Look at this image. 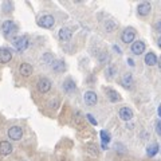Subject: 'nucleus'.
Returning a JSON list of instances; mask_svg holds the SVG:
<instances>
[{"instance_id": "nucleus-22", "label": "nucleus", "mask_w": 161, "mask_h": 161, "mask_svg": "<svg viewBox=\"0 0 161 161\" xmlns=\"http://www.w3.org/2000/svg\"><path fill=\"white\" fill-rule=\"evenodd\" d=\"M115 73H117V67L114 66V64H110V66L106 69V74H108V77H114L115 75Z\"/></svg>"}, {"instance_id": "nucleus-20", "label": "nucleus", "mask_w": 161, "mask_h": 161, "mask_svg": "<svg viewBox=\"0 0 161 161\" xmlns=\"http://www.w3.org/2000/svg\"><path fill=\"white\" fill-rule=\"evenodd\" d=\"M63 87H64V92L66 93H73L74 90H75V83H74V80L73 79H66L64 80V83H63Z\"/></svg>"}, {"instance_id": "nucleus-29", "label": "nucleus", "mask_w": 161, "mask_h": 161, "mask_svg": "<svg viewBox=\"0 0 161 161\" xmlns=\"http://www.w3.org/2000/svg\"><path fill=\"white\" fill-rule=\"evenodd\" d=\"M156 28H157V31L161 34V20H158V22H157V26H156Z\"/></svg>"}, {"instance_id": "nucleus-7", "label": "nucleus", "mask_w": 161, "mask_h": 161, "mask_svg": "<svg viewBox=\"0 0 161 161\" xmlns=\"http://www.w3.org/2000/svg\"><path fill=\"white\" fill-rule=\"evenodd\" d=\"M83 98H85V103H86L87 106H94L98 101L97 94H95L94 92H86L83 95Z\"/></svg>"}, {"instance_id": "nucleus-23", "label": "nucleus", "mask_w": 161, "mask_h": 161, "mask_svg": "<svg viewBox=\"0 0 161 161\" xmlns=\"http://www.w3.org/2000/svg\"><path fill=\"white\" fill-rule=\"evenodd\" d=\"M87 149L90 150L92 154H98V148L95 145H87Z\"/></svg>"}, {"instance_id": "nucleus-26", "label": "nucleus", "mask_w": 161, "mask_h": 161, "mask_svg": "<svg viewBox=\"0 0 161 161\" xmlns=\"http://www.w3.org/2000/svg\"><path fill=\"white\" fill-rule=\"evenodd\" d=\"M87 119L90 121V124H93V125H94V126H95V125H97V121H95V118L93 117L92 114H87Z\"/></svg>"}, {"instance_id": "nucleus-27", "label": "nucleus", "mask_w": 161, "mask_h": 161, "mask_svg": "<svg viewBox=\"0 0 161 161\" xmlns=\"http://www.w3.org/2000/svg\"><path fill=\"white\" fill-rule=\"evenodd\" d=\"M4 8H6V11H8V9L9 8H12V4L11 3H6V4H4V6H3Z\"/></svg>"}, {"instance_id": "nucleus-3", "label": "nucleus", "mask_w": 161, "mask_h": 161, "mask_svg": "<svg viewBox=\"0 0 161 161\" xmlns=\"http://www.w3.org/2000/svg\"><path fill=\"white\" fill-rule=\"evenodd\" d=\"M51 80H50L48 78H42V79H39L38 80V83H36V89H38V92L39 93H48L50 92V89H51Z\"/></svg>"}, {"instance_id": "nucleus-15", "label": "nucleus", "mask_w": 161, "mask_h": 161, "mask_svg": "<svg viewBox=\"0 0 161 161\" xmlns=\"http://www.w3.org/2000/svg\"><path fill=\"white\" fill-rule=\"evenodd\" d=\"M51 66H53V70L54 71H57V73H63L64 70H66V63L63 62V60H54V62L51 63Z\"/></svg>"}, {"instance_id": "nucleus-24", "label": "nucleus", "mask_w": 161, "mask_h": 161, "mask_svg": "<svg viewBox=\"0 0 161 161\" xmlns=\"http://www.w3.org/2000/svg\"><path fill=\"white\" fill-rule=\"evenodd\" d=\"M114 27H115V23H113V22H106L105 23V28H106L108 31H112Z\"/></svg>"}, {"instance_id": "nucleus-18", "label": "nucleus", "mask_w": 161, "mask_h": 161, "mask_svg": "<svg viewBox=\"0 0 161 161\" xmlns=\"http://www.w3.org/2000/svg\"><path fill=\"white\" fill-rule=\"evenodd\" d=\"M99 136H101V141H102V148L106 149L108 148V144L110 142V134L106 132V130H101L99 132Z\"/></svg>"}, {"instance_id": "nucleus-8", "label": "nucleus", "mask_w": 161, "mask_h": 161, "mask_svg": "<svg viewBox=\"0 0 161 161\" xmlns=\"http://www.w3.org/2000/svg\"><path fill=\"white\" fill-rule=\"evenodd\" d=\"M150 9H152V6H150L149 2H142V3L138 4L137 12H138V15H141V16H147V15L150 12Z\"/></svg>"}, {"instance_id": "nucleus-33", "label": "nucleus", "mask_w": 161, "mask_h": 161, "mask_svg": "<svg viewBox=\"0 0 161 161\" xmlns=\"http://www.w3.org/2000/svg\"><path fill=\"white\" fill-rule=\"evenodd\" d=\"M114 50H115V51H117V53H121V50H119L117 46H114Z\"/></svg>"}, {"instance_id": "nucleus-32", "label": "nucleus", "mask_w": 161, "mask_h": 161, "mask_svg": "<svg viewBox=\"0 0 161 161\" xmlns=\"http://www.w3.org/2000/svg\"><path fill=\"white\" fill-rule=\"evenodd\" d=\"M157 44H158V47L161 48V36L158 38V40H157Z\"/></svg>"}, {"instance_id": "nucleus-30", "label": "nucleus", "mask_w": 161, "mask_h": 161, "mask_svg": "<svg viewBox=\"0 0 161 161\" xmlns=\"http://www.w3.org/2000/svg\"><path fill=\"white\" fill-rule=\"evenodd\" d=\"M157 113H158V117H160V119H161V105H160L158 109H157Z\"/></svg>"}, {"instance_id": "nucleus-16", "label": "nucleus", "mask_w": 161, "mask_h": 161, "mask_svg": "<svg viewBox=\"0 0 161 161\" xmlns=\"http://www.w3.org/2000/svg\"><path fill=\"white\" fill-rule=\"evenodd\" d=\"M73 36V32H71V30L70 28H66V27H63V28H60L59 30V38L62 39V40H70Z\"/></svg>"}, {"instance_id": "nucleus-25", "label": "nucleus", "mask_w": 161, "mask_h": 161, "mask_svg": "<svg viewBox=\"0 0 161 161\" xmlns=\"http://www.w3.org/2000/svg\"><path fill=\"white\" fill-rule=\"evenodd\" d=\"M156 133L158 136H161V121H157V122H156Z\"/></svg>"}, {"instance_id": "nucleus-6", "label": "nucleus", "mask_w": 161, "mask_h": 161, "mask_svg": "<svg viewBox=\"0 0 161 161\" xmlns=\"http://www.w3.org/2000/svg\"><path fill=\"white\" fill-rule=\"evenodd\" d=\"M8 137L14 140V141H18L23 137V130L20 126H12L8 129Z\"/></svg>"}, {"instance_id": "nucleus-5", "label": "nucleus", "mask_w": 161, "mask_h": 161, "mask_svg": "<svg viewBox=\"0 0 161 161\" xmlns=\"http://www.w3.org/2000/svg\"><path fill=\"white\" fill-rule=\"evenodd\" d=\"M136 38V31L133 28L128 27L126 30H124L122 35H121V39H122L124 43H133V40Z\"/></svg>"}, {"instance_id": "nucleus-34", "label": "nucleus", "mask_w": 161, "mask_h": 161, "mask_svg": "<svg viewBox=\"0 0 161 161\" xmlns=\"http://www.w3.org/2000/svg\"><path fill=\"white\" fill-rule=\"evenodd\" d=\"M158 67H160V69H161V57H160V58H158Z\"/></svg>"}, {"instance_id": "nucleus-10", "label": "nucleus", "mask_w": 161, "mask_h": 161, "mask_svg": "<svg viewBox=\"0 0 161 161\" xmlns=\"http://www.w3.org/2000/svg\"><path fill=\"white\" fill-rule=\"evenodd\" d=\"M121 85L125 87V89H132L133 86V77L130 73H126L122 75V78H121Z\"/></svg>"}, {"instance_id": "nucleus-14", "label": "nucleus", "mask_w": 161, "mask_h": 161, "mask_svg": "<svg viewBox=\"0 0 161 161\" xmlns=\"http://www.w3.org/2000/svg\"><path fill=\"white\" fill-rule=\"evenodd\" d=\"M119 117L121 119H124V121H130L133 118V112H132V109H129V108H121L119 109Z\"/></svg>"}, {"instance_id": "nucleus-28", "label": "nucleus", "mask_w": 161, "mask_h": 161, "mask_svg": "<svg viewBox=\"0 0 161 161\" xmlns=\"http://www.w3.org/2000/svg\"><path fill=\"white\" fill-rule=\"evenodd\" d=\"M115 148H117V149H121V153H124V152H125V148L122 147V145H119V144L115 145Z\"/></svg>"}, {"instance_id": "nucleus-9", "label": "nucleus", "mask_w": 161, "mask_h": 161, "mask_svg": "<svg viewBox=\"0 0 161 161\" xmlns=\"http://www.w3.org/2000/svg\"><path fill=\"white\" fill-rule=\"evenodd\" d=\"M132 53L134 55H141L144 51H145V43L144 42H141V40H137V42H133L132 44Z\"/></svg>"}, {"instance_id": "nucleus-21", "label": "nucleus", "mask_w": 161, "mask_h": 161, "mask_svg": "<svg viewBox=\"0 0 161 161\" xmlns=\"http://www.w3.org/2000/svg\"><path fill=\"white\" fill-rule=\"evenodd\" d=\"M108 97L110 99V102H118V101H121V95L115 92V90H108Z\"/></svg>"}, {"instance_id": "nucleus-12", "label": "nucleus", "mask_w": 161, "mask_h": 161, "mask_svg": "<svg viewBox=\"0 0 161 161\" xmlns=\"http://www.w3.org/2000/svg\"><path fill=\"white\" fill-rule=\"evenodd\" d=\"M19 73L22 77H30V75L32 74V66L30 63H22L20 64V67H19Z\"/></svg>"}, {"instance_id": "nucleus-1", "label": "nucleus", "mask_w": 161, "mask_h": 161, "mask_svg": "<svg viewBox=\"0 0 161 161\" xmlns=\"http://www.w3.org/2000/svg\"><path fill=\"white\" fill-rule=\"evenodd\" d=\"M2 31H3L6 38H11L12 35L16 34L18 26L15 24V22H12V20H6V22H3V24H2Z\"/></svg>"}, {"instance_id": "nucleus-4", "label": "nucleus", "mask_w": 161, "mask_h": 161, "mask_svg": "<svg viewBox=\"0 0 161 161\" xmlns=\"http://www.w3.org/2000/svg\"><path fill=\"white\" fill-rule=\"evenodd\" d=\"M54 23H55V19L53 15H44V16H42L38 20V24L42 28H51L54 26Z\"/></svg>"}, {"instance_id": "nucleus-19", "label": "nucleus", "mask_w": 161, "mask_h": 161, "mask_svg": "<svg viewBox=\"0 0 161 161\" xmlns=\"http://www.w3.org/2000/svg\"><path fill=\"white\" fill-rule=\"evenodd\" d=\"M158 150H160V147H158V144H150L148 145V148H147V154L149 156V157H153V156H156L158 153Z\"/></svg>"}, {"instance_id": "nucleus-17", "label": "nucleus", "mask_w": 161, "mask_h": 161, "mask_svg": "<svg viewBox=\"0 0 161 161\" xmlns=\"http://www.w3.org/2000/svg\"><path fill=\"white\" fill-rule=\"evenodd\" d=\"M157 62H158V59L154 53H148L145 55V63H147L148 66H154V64H157Z\"/></svg>"}, {"instance_id": "nucleus-13", "label": "nucleus", "mask_w": 161, "mask_h": 161, "mask_svg": "<svg viewBox=\"0 0 161 161\" xmlns=\"http://www.w3.org/2000/svg\"><path fill=\"white\" fill-rule=\"evenodd\" d=\"M12 152V145L8 141H2L0 142V154L2 156H8Z\"/></svg>"}, {"instance_id": "nucleus-2", "label": "nucleus", "mask_w": 161, "mask_h": 161, "mask_svg": "<svg viewBox=\"0 0 161 161\" xmlns=\"http://www.w3.org/2000/svg\"><path fill=\"white\" fill-rule=\"evenodd\" d=\"M14 47L18 53H23L24 50L28 47V38L24 35V36H19L18 39L14 40Z\"/></svg>"}, {"instance_id": "nucleus-31", "label": "nucleus", "mask_w": 161, "mask_h": 161, "mask_svg": "<svg viewBox=\"0 0 161 161\" xmlns=\"http://www.w3.org/2000/svg\"><path fill=\"white\" fill-rule=\"evenodd\" d=\"M128 63L130 64V66H134V62H133L132 59H128Z\"/></svg>"}, {"instance_id": "nucleus-11", "label": "nucleus", "mask_w": 161, "mask_h": 161, "mask_svg": "<svg viewBox=\"0 0 161 161\" xmlns=\"http://www.w3.org/2000/svg\"><path fill=\"white\" fill-rule=\"evenodd\" d=\"M12 59V53L8 48H0V63H8Z\"/></svg>"}]
</instances>
